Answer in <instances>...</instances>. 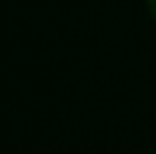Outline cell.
<instances>
[{"instance_id": "1", "label": "cell", "mask_w": 156, "mask_h": 154, "mask_svg": "<svg viewBox=\"0 0 156 154\" xmlns=\"http://www.w3.org/2000/svg\"><path fill=\"white\" fill-rule=\"evenodd\" d=\"M147 9H149V14H152V18L156 20V0H147Z\"/></svg>"}]
</instances>
